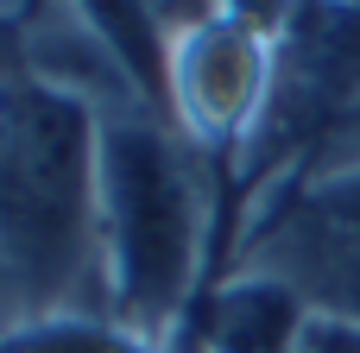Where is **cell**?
<instances>
[{
	"instance_id": "1",
	"label": "cell",
	"mask_w": 360,
	"mask_h": 353,
	"mask_svg": "<svg viewBox=\"0 0 360 353\" xmlns=\"http://www.w3.org/2000/svg\"><path fill=\"white\" fill-rule=\"evenodd\" d=\"M101 101L51 69L0 76V335L95 309Z\"/></svg>"
},
{
	"instance_id": "2",
	"label": "cell",
	"mask_w": 360,
	"mask_h": 353,
	"mask_svg": "<svg viewBox=\"0 0 360 353\" xmlns=\"http://www.w3.org/2000/svg\"><path fill=\"white\" fill-rule=\"evenodd\" d=\"M209 246V177L171 114L146 101L101 107L95 145V272L101 316L127 335L177 353Z\"/></svg>"
},
{
	"instance_id": "3",
	"label": "cell",
	"mask_w": 360,
	"mask_h": 353,
	"mask_svg": "<svg viewBox=\"0 0 360 353\" xmlns=\"http://www.w3.org/2000/svg\"><path fill=\"white\" fill-rule=\"evenodd\" d=\"M360 88V13L348 0H310L272 38V88L253 139L240 145L247 177H266L310 133H323Z\"/></svg>"
},
{
	"instance_id": "4",
	"label": "cell",
	"mask_w": 360,
	"mask_h": 353,
	"mask_svg": "<svg viewBox=\"0 0 360 353\" xmlns=\"http://www.w3.org/2000/svg\"><path fill=\"white\" fill-rule=\"evenodd\" d=\"M272 38L234 13H209L202 25L171 38L165 57V114L196 152H240L259 126L272 88Z\"/></svg>"
},
{
	"instance_id": "5",
	"label": "cell",
	"mask_w": 360,
	"mask_h": 353,
	"mask_svg": "<svg viewBox=\"0 0 360 353\" xmlns=\"http://www.w3.org/2000/svg\"><path fill=\"white\" fill-rule=\"evenodd\" d=\"M240 253L247 272L291 284L310 316L360 328V171L304 183L247 234Z\"/></svg>"
},
{
	"instance_id": "6",
	"label": "cell",
	"mask_w": 360,
	"mask_h": 353,
	"mask_svg": "<svg viewBox=\"0 0 360 353\" xmlns=\"http://www.w3.org/2000/svg\"><path fill=\"white\" fill-rule=\"evenodd\" d=\"M196 328H202L196 353H297L304 328H310V309L291 284L240 272L234 284H221L209 297Z\"/></svg>"
},
{
	"instance_id": "7",
	"label": "cell",
	"mask_w": 360,
	"mask_h": 353,
	"mask_svg": "<svg viewBox=\"0 0 360 353\" xmlns=\"http://www.w3.org/2000/svg\"><path fill=\"white\" fill-rule=\"evenodd\" d=\"M76 25L95 38V51L108 57V69L120 76V88L146 107L165 114V57H171V32L158 25L152 0H70Z\"/></svg>"
},
{
	"instance_id": "8",
	"label": "cell",
	"mask_w": 360,
	"mask_h": 353,
	"mask_svg": "<svg viewBox=\"0 0 360 353\" xmlns=\"http://www.w3.org/2000/svg\"><path fill=\"white\" fill-rule=\"evenodd\" d=\"M0 353H165V347L127 335L120 322H108L95 309H70V316H44V322L0 335Z\"/></svg>"
},
{
	"instance_id": "9",
	"label": "cell",
	"mask_w": 360,
	"mask_h": 353,
	"mask_svg": "<svg viewBox=\"0 0 360 353\" xmlns=\"http://www.w3.org/2000/svg\"><path fill=\"white\" fill-rule=\"evenodd\" d=\"M297 353H360V328H354V322H329V316H310V328H304Z\"/></svg>"
},
{
	"instance_id": "10",
	"label": "cell",
	"mask_w": 360,
	"mask_h": 353,
	"mask_svg": "<svg viewBox=\"0 0 360 353\" xmlns=\"http://www.w3.org/2000/svg\"><path fill=\"white\" fill-rule=\"evenodd\" d=\"M152 13H158V25L177 38V32H190V25H202V19L215 13V0H152Z\"/></svg>"
}]
</instances>
